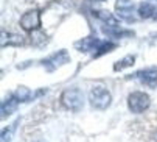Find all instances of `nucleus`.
Here are the masks:
<instances>
[{"label":"nucleus","instance_id":"obj_15","mask_svg":"<svg viewBox=\"0 0 157 142\" xmlns=\"http://www.w3.org/2000/svg\"><path fill=\"white\" fill-rule=\"evenodd\" d=\"M134 64H136V55H126L124 58H121V59H118V61L115 63L114 70H115V72H120V70L128 69V67H131V66H134Z\"/></svg>","mask_w":157,"mask_h":142},{"label":"nucleus","instance_id":"obj_21","mask_svg":"<svg viewBox=\"0 0 157 142\" xmlns=\"http://www.w3.org/2000/svg\"><path fill=\"white\" fill-rule=\"evenodd\" d=\"M98 2H106V0H98Z\"/></svg>","mask_w":157,"mask_h":142},{"label":"nucleus","instance_id":"obj_3","mask_svg":"<svg viewBox=\"0 0 157 142\" xmlns=\"http://www.w3.org/2000/svg\"><path fill=\"white\" fill-rule=\"evenodd\" d=\"M151 106V97L146 92L142 91H134L128 97V108L134 114H142Z\"/></svg>","mask_w":157,"mask_h":142},{"label":"nucleus","instance_id":"obj_18","mask_svg":"<svg viewBox=\"0 0 157 142\" xmlns=\"http://www.w3.org/2000/svg\"><path fill=\"white\" fill-rule=\"evenodd\" d=\"M152 139H154V140H155V142H157V131H155V133H154V136H152Z\"/></svg>","mask_w":157,"mask_h":142},{"label":"nucleus","instance_id":"obj_12","mask_svg":"<svg viewBox=\"0 0 157 142\" xmlns=\"http://www.w3.org/2000/svg\"><path fill=\"white\" fill-rule=\"evenodd\" d=\"M19 106V102L14 99V95H11L10 99L2 102V119H6L8 116H11Z\"/></svg>","mask_w":157,"mask_h":142},{"label":"nucleus","instance_id":"obj_5","mask_svg":"<svg viewBox=\"0 0 157 142\" xmlns=\"http://www.w3.org/2000/svg\"><path fill=\"white\" fill-rule=\"evenodd\" d=\"M20 27L24 31L33 33L40 28V13L37 10H30L20 17Z\"/></svg>","mask_w":157,"mask_h":142},{"label":"nucleus","instance_id":"obj_9","mask_svg":"<svg viewBox=\"0 0 157 142\" xmlns=\"http://www.w3.org/2000/svg\"><path fill=\"white\" fill-rule=\"evenodd\" d=\"M103 33L104 34H107V36H110L112 39H120V38H123V36H132L134 33L132 31H128V30H124V28H121V27H118V25H107V27H103Z\"/></svg>","mask_w":157,"mask_h":142},{"label":"nucleus","instance_id":"obj_19","mask_svg":"<svg viewBox=\"0 0 157 142\" xmlns=\"http://www.w3.org/2000/svg\"><path fill=\"white\" fill-rule=\"evenodd\" d=\"M154 20H157V11H155V16H154Z\"/></svg>","mask_w":157,"mask_h":142},{"label":"nucleus","instance_id":"obj_13","mask_svg":"<svg viewBox=\"0 0 157 142\" xmlns=\"http://www.w3.org/2000/svg\"><path fill=\"white\" fill-rule=\"evenodd\" d=\"M13 95H14V99H16L19 103H22V102H28V100L34 99V94H31V92H30V89H28V87H25V86L17 87V89L14 91Z\"/></svg>","mask_w":157,"mask_h":142},{"label":"nucleus","instance_id":"obj_11","mask_svg":"<svg viewBox=\"0 0 157 142\" xmlns=\"http://www.w3.org/2000/svg\"><path fill=\"white\" fill-rule=\"evenodd\" d=\"M155 6L151 3V2H142L140 5H139V8H137V14H139V17H142V19H154V16H155Z\"/></svg>","mask_w":157,"mask_h":142},{"label":"nucleus","instance_id":"obj_1","mask_svg":"<svg viewBox=\"0 0 157 142\" xmlns=\"http://www.w3.org/2000/svg\"><path fill=\"white\" fill-rule=\"evenodd\" d=\"M61 105L69 111H79L84 105V94L78 87H69L61 94Z\"/></svg>","mask_w":157,"mask_h":142},{"label":"nucleus","instance_id":"obj_8","mask_svg":"<svg viewBox=\"0 0 157 142\" xmlns=\"http://www.w3.org/2000/svg\"><path fill=\"white\" fill-rule=\"evenodd\" d=\"M100 44H101V39L94 38V36H89V38H84V39L78 41L75 44V47L79 52H82V53H89V52H95Z\"/></svg>","mask_w":157,"mask_h":142},{"label":"nucleus","instance_id":"obj_17","mask_svg":"<svg viewBox=\"0 0 157 142\" xmlns=\"http://www.w3.org/2000/svg\"><path fill=\"white\" fill-rule=\"evenodd\" d=\"M16 127H17V122L11 127H6L5 130H2V142H11V139H13V134H14V131H16Z\"/></svg>","mask_w":157,"mask_h":142},{"label":"nucleus","instance_id":"obj_20","mask_svg":"<svg viewBox=\"0 0 157 142\" xmlns=\"http://www.w3.org/2000/svg\"><path fill=\"white\" fill-rule=\"evenodd\" d=\"M37 142H45V140H42V139H40V140H37Z\"/></svg>","mask_w":157,"mask_h":142},{"label":"nucleus","instance_id":"obj_16","mask_svg":"<svg viewBox=\"0 0 157 142\" xmlns=\"http://www.w3.org/2000/svg\"><path fill=\"white\" fill-rule=\"evenodd\" d=\"M114 49H115V44H114V42H110V41H101V44L98 45V49H97L95 53H94V58L103 56V55L109 53L110 50H114Z\"/></svg>","mask_w":157,"mask_h":142},{"label":"nucleus","instance_id":"obj_2","mask_svg":"<svg viewBox=\"0 0 157 142\" xmlns=\"http://www.w3.org/2000/svg\"><path fill=\"white\" fill-rule=\"evenodd\" d=\"M89 102H90L92 108L103 111V109H107L110 106L112 95L104 86H95L90 91V94H89Z\"/></svg>","mask_w":157,"mask_h":142},{"label":"nucleus","instance_id":"obj_14","mask_svg":"<svg viewBox=\"0 0 157 142\" xmlns=\"http://www.w3.org/2000/svg\"><path fill=\"white\" fill-rule=\"evenodd\" d=\"M94 16L100 20H103L107 25H117V17L112 14L110 11H106V10H98V11H94Z\"/></svg>","mask_w":157,"mask_h":142},{"label":"nucleus","instance_id":"obj_6","mask_svg":"<svg viewBox=\"0 0 157 142\" xmlns=\"http://www.w3.org/2000/svg\"><path fill=\"white\" fill-rule=\"evenodd\" d=\"M115 13L118 19H123L124 22H134V2L132 0H117L115 3Z\"/></svg>","mask_w":157,"mask_h":142},{"label":"nucleus","instance_id":"obj_10","mask_svg":"<svg viewBox=\"0 0 157 142\" xmlns=\"http://www.w3.org/2000/svg\"><path fill=\"white\" fill-rule=\"evenodd\" d=\"M24 42H25V38H24V36H20V34H16V33H6V31L2 33V47H6V45L17 47V45H22Z\"/></svg>","mask_w":157,"mask_h":142},{"label":"nucleus","instance_id":"obj_4","mask_svg":"<svg viewBox=\"0 0 157 142\" xmlns=\"http://www.w3.org/2000/svg\"><path fill=\"white\" fill-rule=\"evenodd\" d=\"M69 61H70V56H69V53H67V50H58V52H55L53 55L44 58V59L40 61V64H42V67L45 69V70H48V72H53V70L59 69L61 66L67 64Z\"/></svg>","mask_w":157,"mask_h":142},{"label":"nucleus","instance_id":"obj_7","mask_svg":"<svg viewBox=\"0 0 157 142\" xmlns=\"http://www.w3.org/2000/svg\"><path fill=\"white\" fill-rule=\"evenodd\" d=\"M129 77L137 78L139 81H142L143 84H146L149 87H157V69H143Z\"/></svg>","mask_w":157,"mask_h":142}]
</instances>
